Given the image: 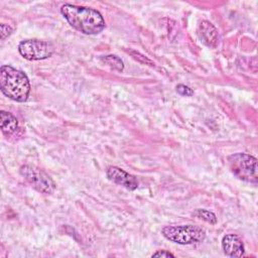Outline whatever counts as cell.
I'll return each instance as SVG.
<instances>
[{"instance_id":"1","label":"cell","mask_w":258,"mask_h":258,"mask_svg":"<svg viewBox=\"0 0 258 258\" xmlns=\"http://www.w3.org/2000/svg\"><path fill=\"white\" fill-rule=\"evenodd\" d=\"M60 13L69 24L84 34H98L105 28L102 14L91 7L74 4H63Z\"/></svg>"},{"instance_id":"2","label":"cell","mask_w":258,"mask_h":258,"mask_svg":"<svg viewBox=\"0 0 258 258\" xmlns=\"http://www.w3.org/2000/svg\"><path fill=\"white\" fill-rule=\"evenodd\" d=\"M0 89L9 99L22 103L28 99L30 84L22 71L4 64L0 68Z\"/></svg>"},{"instance_id":"3","label":"cell","mask_w":258,"mask_h":258,"mask_svg":"<svg viewBox=\"0 0 258 258\" xmlns=\"http://www.w3.org/2000/svg\"><path fill=\"white\" fill-rule=\"evenodd\" d=\"M227 163L236 177L250 183H257L258 167L256 157L244 152H237L228 156Z\"/></svg>"},{"instance_id":"4","label":"cell","mask_w":258,"mask_h":258,"mask_svg":"<svg viewBox=\"0 0 258 258\" xmlns=\"http://www.w3.org/2000/svg\"><path fill=\"white\" fill-rule=\"evenodd\" d=\"M161 233L167 240L180 245L201 243L206 238L205 231L201 227L194 225L166 226Z\"/></svg>"},{"instance_id":"5","label":"cell","mask_w":258,"mask_h":258,"mask_svg":"<svg viewBox=\"0 0 258 258\" xmlns=\"http://www.w3.org/2000/svg\"><path fill=\"white\" fill-rule=\"evenodd\" d=\"M19 172L33 188L41 194H51L55 188V183L51 177L36 166L22 165Z\"/></svg>"},{"instance_id":"6","label":"cell","mask_w":258,"mask_h":258,"mask_svg":"<svg viewBox=\"0 0 258 258\" xmlns=\"http://www.w3.org/2000/svg\"><path fill=\"white\" fill-rule=\"evenodd\" d=\"M19 53L28 60H41L52 55V43L39 39H26L18 44Z\"/></svg>"},{"instance_id":"7","label":"cell","mask_w":258,"mask_h":258,"mask_svg":"<svg viewBox=\"0 0 258 258\" xmlns=\"http://www.w3.org/2000/svg\"><path fill=\"white\" fill-rule=\"evenodd\" d=\"M106 174L109 180L112 182L121 185L129 190H134L138 187V180L137 178L126 172L125 170L121 169L120 167L117 166H109L106 169Z\"/></svg>"},{"instance_id":"8","label":"cell","mask_w":258,"mask_h":258,"mask_svg":"<svg viewBox=\"0 0 258 258\" xmlns=\"http://www.w3.org/2000/svg\"><path fill=\"white\" fill-rule=\"evenodd\" d=\"M198 35L201 41L209 47H216L219 43V32L214 24L203 20L198 26Z\"/></svg>"},{"instance_id":"9","label":"cell","mask_w":258,"mask_h":258,"mask_svg":"<svg viewBox=\"0 0 258 258\" xmlns=\"http://www.w3.org/2000/svg\"><path fill=\"white\" fill-rule=\"evenodd\" d=\"M222 248L229 257H242L245 252L242 239L235 234H228L223 237Z\"/></svg>"},{"instance_id":"10","label":"cell","mask_w":258,"mask_h":258,"mask_svg":"<svg viewBox=\"0 0 258 258\" xmlns=\"http://www.w3.org/2000/svg\"><path fill=\"white\" fill-rule=\"evenodd\" d=\"M0 126L3 134L10 136L16 132L18 128V121L14 115L9 112H0Z\"/></svg>"},{"instance_id":"11","label":"cell","mask_w":258,"mask_h":258,"mask_svg":"<svg viewBox=\"0 0 258 258\" xmlns=\"http://www.w3.org/2000/svg\"><path fill=\"white\" fill-rule=\"evenodd\" d=\"M101 60L105 62L107 66H109L111 69L122 72L124 70V63L120 57L114 54H109L101 57Z\"/></svg>"},{"instance_id":"12","label":"cell","mask_w":258,"mask_h":258,"mask_svg":"<svg viewBox=\"0 0 258 258\" xmlns=\"http://www.w3.org/2000/svg\"><path fill=\"white\" fill-rule=\"evenodd\" d=\"M192 216H195L199 219H202L203 221H205L207 223H210V224H213V225H215L217 223L216 215L213 212L205 210V209H197L192 213Z\"/></svg>"},{"instance_id":"13","label":"cell","mask_w":258,"mask_h":258,"mask_svg":"<svg viewBox=\"0 0 258 258\" xmlns=\"http://www.w3.org/2000/svg\"><path fill=\"white\" fill-rule=\"evenodd\" d=\"M176 92L181 96H191L194 94V91L189 87L182 84L176 86Z\"/></svg>"},{"instance_id":"14","label":"cell","mask_w":258,"mask_h":258,"mask_svg":"<svg viewBox=\"0 0 258 258\" xmlns=\"http://www.w3.org/2000/svg\"><path fill=\"white\" fill-rule=\"evenodd\" d=\"M0 27H1V39L4 40L7 36H9V35L12 33L13 29H12L11 26L6 25V24H4V23L0 24Z\"/></svg>"},{"instance_id":"15","label":"cell","mask_w":258,"mask_h":258,"mask_svg":"<svg viewBox=\"0 0 258 258\" xmlns=\"http://www.w3.org/2000/svg\"><path fill=\"white\" fill-rule=\"evenodd\" d=\"M151 256L152 257H174V255L172 253H170L169 251H166V250H158L155 253H153Z\"/></svg>"}]
</instances>
